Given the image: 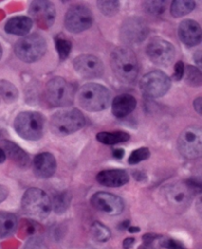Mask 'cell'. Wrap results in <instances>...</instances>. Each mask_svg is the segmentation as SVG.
<instances>
[{"instance_id":"46","label":"cell","mask_w":202,"mask_h":249,"mask_svg":"<svg viewBox=\"0 0 202 249\" xmlns=\"http://www.w3.org/2000/svg\"><path fill=\"white\" fill-rule=\"evenodd\" d=\"M141 231V229L139 227H133V226H129V228L128 229V231L130 233H137Z\"/></svg>"},{"instance_id":"39","label":"cell","mask_w":202,"mask_h":249,"mask_svg":"<svg viewBox=\"0 0 202 249\" xmlns=\"http://www.w3.org/2000/svg\"><path fill=\"white\" fill-rule=\"evenodd\" d=\"M8 194H9L8 189L4 185L0 184V203H2L3 201L6 200V198L8 197Z\"/></svg>"},{"instance_id":"34","label":"cell","mask_w":202,"mask_h":249,"mask_svg":"<svg viewBox=\"0 0 202 249\" xmlns=\"http://www.w3.org/2000/svg\"><path fill=\"white\" fill-rule=\"evenodd\" d=\"M160 247H163L166 249H186L183 243L174 239V238H164L162 237L159 240Z\"/></svg>"},{"instance_id":"27","label":"cell","mask_w":202,"mask_h":249,"mask_svg":"<svg viewBox=\"0 0 202 249\" xmlns=\"http://www.w3.org/2000/svg\"><path fill=\"white\" fill-rule=\"evenodd\" d=\"M196 6V3L194 1H190V0H176L173 1L171 4V14L175 18L184 17L187 14H189Z\"/></svg>"},{"instance_id":"9","label":"cell","mask_w":202,"mask_h":249,"mask_svg":"<svg viewBox=\"0 0 202 249\" xmlns=\"http://www.w3.org/2000/svg\"><path fill=\"white\" fill-rule=\"evenodd\" d=\"M140 90L147 98L158 99L164 97L172 86L170 77L161 70H154L142 77L139 83Z\"/></svg>"},{"instance_id":"22","label":"cell","mask_w":202,"mask_h":249,"mask_svg":"<svg viewBox=\"0 0 202 249\" xmlns=\"http://www.w3.org/2000/svg\"><path fill=\"white\" fill-rule=\"evenodd\" d=\"M33 27V21L27 16H16L7 21L4 30L7 34L25 36H28Z\"/></svg>"},{"instance_id":"14","label":"cell","mask_w":202,"mask_h":249,"mask_svg":"<svg viewBox=\"0 0 202 249\" xmlns=\"http://www.w3.org/2000/svg\"><path fill=\"white\" fill-rule=\"evenodd\" d=\"M30 19L36 23V25L43 30L51 28L56 18V10L51 1L37 0L33 1L29 7Z\"/></svg>"},{"instance_id":"41","label":"cell","mask_w":202,"mask_h":249,"mask_svg":"<svg viewBox=\"0 0 202 249\" xmlns=\"http://www.w3.org/2000/svg\"><path fill=\"white\" fill-rule=\"evenodd\" d=\"M159 247H160L159 241H157L154 243H142L139 249H160Z\"/></svg>"},{"instance_id":"5","label":"cell","mask_w":202,"mask_h":249,"mask_svg":"<svg viewBox=\"0 0 202 249\" xmlns=\"http://www.w3.org/2000/svg\"><path fill=\"white\" fill-rule=\"evenodd\" d=\"M21 205L24 213L35 220H45L52 212L50 196L44 190L36 187L26 190Z\"/></svg>"},{"instance_id":"31","label":"cell","mask_w":202,"mask_h":249,"mask_svg":"<svg viewBox=\"0 0 202 249\" xmlns=\"http://www.w3.org/2000/svg\"><path fill=\"white\" fill-rule=\"evenodd\" d=\"M97 6L102 14L108 17H111L118 13L120 3L119 1H98Z\"/></svg>"},{"instance_id":"7","label":"cell","mask_w":202,"mask_h":249,"mask_svg":"<svg viewBox=\"0 0 202 249\" xmlns=\"http://www.w3.org/2000/svg\"><path fill=\"white\" fill-rule=\"evenodd\" d=\"M48 49L43 36L34 33L20 38L14 47L16 56L23 62L33 63L42 58Z\"/></svg>"},{"instance_id":"4","label":"cell","mask_w":202,"mask_h":249,"mask_svg":"<svg viewBox=\"0 0 202 249\" xmlns=\"http://www.w3.org/2000/svg\"><path fill=\"white\" fill-rule=\"evenodd\" d=\"M46 118L37 111H22L14 120L16 133L25 140L37 141L44 136Z\"/></svg>"},{"instance_id":"43","label":"cell","mask_w":202,"mask_h":249,"mask_svg":"<svg viewBox=\"0 0 202 249\" xmlns=\"http://www.w3.org/2000/svg\"><path fill=\"white\" fill-rule=\"evenodd\" d=\"M129 226H131V225H130V221H129V220H126V221H124V222H121V223L118 225V230L121 231H128V229L129 228Z\"/></svg>"},{"instance_id":"1","label":"cell","mask_w":202,"mask_h":249,"mask_svg":"<svg viewBox=\"0 0 202 249\" xmlns=\"http://www.w3.org/2000/svg\"><path fill=\"white\" fill-rule=\"evenodd\" d=\"M110 66L115 77L126 84L133 83L139 73V63L135 53L127 47H119L110 54Z\"/></svg>"},{"instance_id":"17","label":"cell","mask_w":202,"mask_h":249,"mask_svg":"<svg viewBox=\"0 0 202 249\" xmlns=\"http://www.w3.org/2000/svg\"><path fill=\"white\" fill-rule=\"evenodd\" d=\"M56 168V160L52 153H39L34 158L33 169L34 174L37 178L47 179L52 178L55 174Z\"/></svg>"},{"instance_id":"42","label":"cell","mask_w":202,"mask_h":249,"mask_svg":"<svg viewBox=\"0 0 202 249\" xmlns=\"http://www.w3.org/2000/svg\"><path fill=\"white\" fill-rule=\"evenodd\" d=\"M125 156V150L121 149V148H118V149H115L113 151V157L117 160H121L124 158Z\"/></svg>"},{"instance_id":"40","label":"cell","mask_w":202,"mask_h":249,"mask_svg":"<svg viewBox=\"0 0 202 249\" xmlns=\"http://www.w3.org/2000/svg\"><path fill=\"white\" fill-rule=\"evenodd\" d=\"M135 243V238L134 237H127L123 241V248L124 249H130Z\"/></svg>"},{"instance_id":"35","label":"cell","mask_w":202,"mask_h":249,"mask_svg":"<svg viewBox=\"0 0 202 249\" xmlns=\"http://www.w3.org/2000/svg\"><path fill=\"white\" fill-rule=\"evenodd\" d=\"M25 249H49V246L42 238L32 237L27 241Z\"/></svg>"},{"instance_id":"24","label":"cell","mask_w":202,"mask_h":249,"mask_svg":"<svg viewBox=\"0 0 202 249\" xmlns=\"http://www.w3.org/2000/svg\"><path fill=\"white\" fill-rule=\"evenodd\" d=\"M19 98V91L10 81L0 79V102L13 104Z\"/></svg>"},{"instance_id":"2","label":"cell","mask_w":202,"mask_h":249,"mask_svg":"<svg viewBox=\"0 0 202 249\" xmlns=\"http://www.w3.org/2000/svg\"><path fill=\"white\" fill-rule=\"evenodd\" d=\"M195 194L196 192L187 181L174 182L162 189L165 205L176 214H182L189 208Z\"/></svg>"},{"instance_id":"36","label":"cell","mask_w":202,"mask_h":249,"mask_svg":"<svg viewBox=\"0 0 202 249\" xmlns=\"http://www.w3.org/2000/svg\"><path fill=\"white\" fill-rule=\"evenodd\" d=\"M184 64L183 61H178L175 65V72H174V75H173V78L176 80V81H180L182 80V78L184 77Z\"/></svg>"},{"instance_id":"45","label":"cell","mask_w":202,"mask_h":249,"mask_svg":"<svg viewBox=\"0 0 202 249\" xmlns=\"http://www.w3.org/2000/svg\"><path fill=\"white\" fill-rule=\"evenodd\" d=\"M133 177H134V178H135L136 180H139V181H142V180L146 179V176H145V174L142 173V172H135V173L133 174Z\"/></svg>"},{"instance_id":"13","label":"cell","mask_w":202,"mask_h":249,"mask_svg":"<svg viewBox=\"0 0 202 249\" xmlns=\"http://www.w3.org/2000/svg\"><path fill=\"white\" fill-rule=\"evenodd\" d=\"M94 18L91 10L81 4L71 6L64 17L65 28L73 34L82 33L91 28Z\"/></svg>"},{"instance_id":"32","label":"cell","mask_w":202,"mask_h":249,"mask_svg":"<svg viewBox=\"0 0 202 249\" xmlns=\"http://www.w3.org/2000/svg\"><path fill=\"white\" fill-rule=\"evenodd\" d=\"M143 9L151 15H160L166 9V1H147L143 4Z\"/></svg>"},{"instance_id":"11","label":"cell","mask_w":202,"mask_h":249,"mask_svg":"<svg viewBox=\"0 0 202 249\" xmlns=\"http://www.w3.org/2000/svg\"><path fill=\"white\" fill-rule=\"evenodd\" d=\"M149 35V27L143 18L133 16L128 18L120 27V40L126 45H138Z\"/></svg>"},{"instance_id":"16","label":"cell","mask_w":202,"mask_h":249,"mask_svg":"<svg viewBox=\"0 0 202 249\" xmlns=\"http://www.w3.org/2000/svg\"><path fill=\"white\" fill-rule=\"evenodd\" d=\"M73 67L79 76L85 79L101 78L105 72L103 61L92 54H81L73 60Z\"/></svg>"},{"instance_id":"8","label":"cell","mask_w":202,"mask_h":249,"mask_svg":"<svg viewBox=\"0 0 202 249\" xmlns=\"http://www.w3.org/2000/svg\"><path fill=\"white\" fill-rule=\"evenodd\" d=\"M46 95L49 103L56 107H70L74 103L76 90L72 83L62 77L51 79L46 87Z\"/></svg>"},{"instance_id":"26","label":"cell","mask_w":202,"mask_h":249,"mask_svg":"<svg viewBox=\"0 0 202 249\" xmlns=\"http://www.w3.org/2000/svg\"><path fill=\"white\" fill-rule=\"evenodd\" d=\"M130 139V135L125 131L100 132L97 134V140L105 145H115L127 142Z\"/></svg>"},{"instance_id":"44","label":"cell","mask_w":202,"mask_h":249,"mask_svg":"<svg viewBox=\"0 0 202 249\" xmlns=\"http://www.w3.org/2000/svg\"><path fill=\"white\" fill-rule=\"evenodd\" d=\"M194 60L196 62V64H197L196 67L200 69V67H201V51H197L196 52V53L194 54Z\"/></svg>"},{"instance_id":"37","label":"cell","mask_w":202,"mask_h":249,"mask_svg":"<svg viewBox=\"0 0 202 249\" xmlns=\"http://www.w3.org/2000/svg\"><path fill=\"white\" fill-rule=\"evenodd\" d=\"M162 237H163V235L154 233V232H148L142 236V240H143V243H154L159 241Z\"/></svg>"},{"instance_id":"25","label":"cell","mask_w":202,"mask_h":249,"mask_svg":"<svg viewBox=\"0 0 202 249\" xmlns=\"http://www.w3.org/2000/svg\"><path fill=\"white\" fill-rule=\"evenodd\" d=\"M72 200L71 193L69 191H61L55 195L52 201V210L57 215L64 214L70 207Z\"/></svg>"},{"instance_id":"28","label":"cell","mask_w":202,"mask_h":249,"mask_svg":"<svg viewBox=\"0 0 202 249\" xmlns=\"http://www.w3.org/2000/svg\"><path fill=\"white\" fill-rule=\"evenodd\" d=\"M55 43L59 59L64 61L69 56L72 50L71 40L67 38L63 34H58L55 36Z\"/></svg>"},{"instance_id":"48","label":"cell","mask_w":202,"mask_h":249,"mask_svg":"<svg viewBox=\"0 0 202 249\" xmlns=\"http://www.w3.org/2000/svg\"><path fill=\"white\" fill-rule=\"evenodd\" d=\"M2 53H3L2 47H1V45H0V59H1V57H2Z\"/></svg>"},{"instance_id":"23","label":"cell","mask_w":202,"mask_h":249,"mask_svg":"<svg viewBox=\"0 0 202 249\" xmlns=\"http://www.w3.org/2000/svg\"><path fill=\"white\" fill-rule=\"evenodd\" d=\"M18 227L17 217L8 212H0V237H7L13 234Z\"/></svg>"},{"instance_id":"21","label":"cell","mask_w":202,"mask_h":249,"mask_svg":"<svg viewBox=\"0 0 202 249\" xmlns=\"http://www.w3.org/2000/svg\"><path fill=\"white\" fill-rule=\"evenodd\" d=\"M3 151L8 158L14 161L20 169H28L31 164L29 155L16 143L11 141L3 142Z\"/></svg>"},{"instance_id":"29","label":"cell","mask_w":202,"mask_h":249,"mask_svg":"<svg viewBox=\"0 0 202 249\" xmlns=\"http://www.w3.org/2000/svg\"><path fill=\"white\" fill-rule=\"evenodd\" d=\"M186 84L191 87H200L202 84V73L199 68L192 65H187L184 68V74Z\"/></svg>"},{"instance_id":"12","label":"cell","mask_w":202,"mask_h":249,"mask_svg":"<svg viewBox=\"0 0 202 249\" xmlns=\"http://www.w3.org/2000/svg\"><path fill=\"white\" fill-rule=\"evenodd\" d=\"M146 54L154 64L159 66H169L175 59L176 49L170 41L155 37L147 45Z\"/></svg>"},{"instance_id":"3","label":"cell","mask_w":202,"mask_h":249,"mask_svg":"<svg viewBox=\"0 0 202 249\" xmlns=\"http://www.w3.org/2000/svg\"><path fill=\"white\" fill-rule=\"evenodd\" d=\"M77 98L79 105L90 112L103 111L108 108L110 103L109 89L97 83H88L81 87Z\"/></svg>"},{"instance_id":"19","label":"cell","mask_w":202,"mask_h":249,"mask_svg":"<svg viewBox=\"0 0 202 249\" xmlns=\"http://www.w3.org/2000/svg\"><path fill=\"white\" fill-rule=\"evenodd\" d=\"M96 178L101 185L107 187H121L129 181V174L120 169L102 171Z\"/></svg>"},{"instance_id":"33","label":"cell","mask_w":202,"mask_h":249,"mask_svg":"<svg viewBox=\"0 0 202 249\" xmlns=\"http://www.w3.org/2000/svg\"><path fill=\"white\" fill-rule=\"evenodd\" d=\"M150 155H151L150 150L146 147L136 149L130 154V156L129 158V164H137L142 160H148L150 158Z\"/></svg>"},{"instance_id":"6","label":"cell","mask_w":202,"mask_h":249,"mask_svg":"<svg viewBox=\"0 0 202 249\" xmlns=\"http://www.w3.org/2000/svg\"><path fill=\"white\" fill-rule=\"evenodd\" d=\"M84 114L77 108L63 109L55 112L51 118V130L57 136L71 135L85 126Z\"/></svg>"},{"instance_id":"10","label":"cell","mask_w":202,"mask_h":249,"mask_svg":"<svg viewBox=\"0 0 202 249\" xmlns=\"http://www.w3.org/2000/svg\"><path fill=\"white\" fill-rule=\"evenodd\" d=\"M178 149L186 159L199 158L202 153V131L199 126H188L179 136Z\"/></svg>"},{"instance_id":"38","label":"cell","mask_w":202,"mask_h":249,"mask_svg":"<svg viewBox=\"0 0 202 249\" xmlns=\"http://www.w3.org/2000/svg\"><path fill=\"white\" fill-rule=\"evenodd\" d=\"M193 107H194L195 111H196L199 115H201V113H202V99H201V97H198V98H196V99L194 100V102H193Z\"/></svg>"},{"instance_id":"20","label":"cell","mask_w":202,"mask_h":249,"mask_svg":"<svg viewBox=\"0 0 202 249\" xmlns=\"http://www.w3.org/2000/svg\"><path fill=\"white\" fill-rule=\"evenodd\" d=\"M136 99L129 94H123L115 97L111 104L112 114L117 118H124L130 114L136 107Z\"/></svg>"},{"instance_id":"47","label":"cell","mask_w":202,"mask_h":249,"mask_svg":"<svg viewBox=\"0 0 202 249\" xmlns=\"http://www.w3.org/2000/svg\"><path fill=\"white\" fill-rule=\"evenodd\" d=\"M5 160H6V155H5L4 151H3V149L0 148V163L4 162Z\"/></svg>"},{"instance_id":"15","label":"cell","mask_w":202,"mask_h":249,"mask_svg":"<svg viewBox=\"0 0 202 249\" xmlns=\"http://www.w3.org/2000/svg\"><path fill=\"white\" fill-rule=\"evenodd\" d=\"M91 204L95 209L110 216L120 215L125 210L124 199L109 192H96L91 197Z\"/></svg>"},{"instance_id":"30","label":"cell","mask_w":202,"mask_h":249,"mask_svg":"<svg viewBox=\"0 0 202 249\" xmlns=\"http://www.w3.org/2000/svg\"><path fill=\"white\" fill-rule=\"evenodd\" d=\"M91 233L99 242H107L111 237L110 230L101 222H94L91 226Z\"/></svg>"},{"instance_id":"18","label":"cell","mask_w":202,"mask_h":249,"mask_svg":"<svg viewBox=\"0 0 202 249\" xmlns=\"http://www.w3.org/2000/svg\"><path fill=\"white\" fill-rule=\"evenodd\" d=\"M178 35L183 43L189 48L199 45L202 38L200 25L190 19L181 22L178 29Z\"/></svg>"}]
</instances>
